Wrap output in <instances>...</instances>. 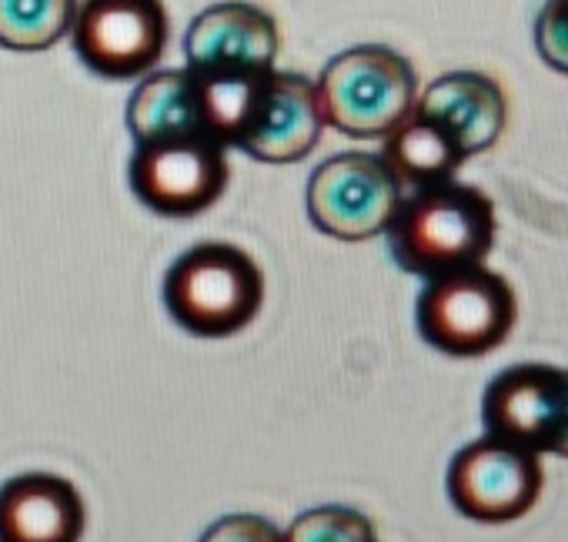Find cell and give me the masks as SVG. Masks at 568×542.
I'll use <instances>...</instances> for the list:
<instances>
[{"instance_id":"obj_1","label":"cell","mask_w":568,"mask_h":542,"mask_svg":"<svg viewBox=\"0 0 568 542\" xmlns=\"http://www.w3.org/2000/svg\"><path fill=\"white\" fill-rule=\"evenodd\" d=\"M495 204L471 184L442 181L402 198L385 228L395 264L418 279L485 264L495 248Z\"/></svg>"},{"instance_id":"obj_2","label":"cell","mask_w":568,"mask_h":542,"mask_svg":"<svg viewBox=\"0 0 568 542\" xmlns=\"http://www.w3.org/2000/svg\"><path fill=\"white\" fill-rule=\"evenodd\" d=\"M168 315L197 339H227L254 322L264 302V275L254 258L227 241L184 251L164 275Z\"/></svg>"},{"instance_id":"obj_3","label":"cell","mask_w":568,"mask_h":542,"mask_svg":"<svg viewBox=\"0 0 568 542\" xmlns=\"http://www.w3.org/2000/svg\"><path fill=\"white\" fill-rule=\"evenodd\" d=\"M518 299L505 275L468 264L438 279H425L415 302L418 335L455 359H475L495 352L515 329Z\"/></svg>"},{"instance_id":"obj_4","label":"cell","mask_w":568,"mask_h":542,"mask_svg":"<svg viewBox=\"0 0 568 542\" xmlns=\"http://www.w3.org/2000/svg\"><path fill=\"white\" fill-rule=\"evenodd\" d=\"M325 124L348 138H385L418 101L415 68L385 44H358L332 58L315 81Z\"/></svg>"},{"instance_id":"obj_5","label":"cell","mask_w":568,"mask_h":542,"mask_svg":"<svg viewBox=\"0 0 568 542\" xmlns=\"http://www.w3.org/2000/svg\"><path fill=\"white\" fill-rule=\"evenodd\" d=\"M402 191L382 154L342 151L312 171L305 208L318 231L338 241H368L385 234L405 198Z\"/></svg>"},{"instance_id":"obj_6","label":"cell","mask_w":568,"mask_h":542,"mask_svg":"<svg viewBox=\"0 0 568 542\" xmlns=\"http://www.w3.org/2000/svg\"><path fill=\"white\" fill-rule=\"evenodd\" d=\"M445 485L465 519L498 525L531 512L545 485V469L538 452L488 432L455 452Z\"/></svg>"},{"instance_id":"obj_7","label":"cell","mask_w":568,"mask_h":542,"mask_svg":"<svg viewBox=\"0 0 568 542\" xmlns=\"http://www.w3.org/2000/svg\"><path fill=\"white\" fill-rule=\"evenodd\" d=\"M128 174L141 204L168 218H191L224 194L227 158L221 141L194 131L138 144Z\"/></svg>"},{"instance_id":"obj_8","label":"cell","mask_w":568,"mask_h":542,"mask_svg":"<svg viewBox=\"0 0 568 542\" xmlns=\"http://www.w3.org/2000/svg\"><path fill=\"white\" fill-rule=\"evenodd\" d=\"M481 422L538 455L568 459V369L525 362L498 372L485 389Z\"/></svg>"},{"instance_id":"obj_9","label":"cell","mask_w":568,"mask_h":542,"mask_svg":"<svg viewBox=\"0 0 568 542\" xmlns=\"http://www.w3.org/2000/svg\"><path fill=\"white\" fill-rule=\"evenodd\" d=\"M78 58L101 78H144L164 54L168 11L161 0H84L74 24Z\"/></svg>"},{"instance_id":"obj_10","label":"cell","mask_w":568,"mask_h":542,"mask_svg":"<svg viewBox=\"0 0 568 542\" xmlns=\"http://www.w3.org/2000/svg\"><path fill=\"white\" fill-rule=\"evenodd\" d=\"M187 71L214 81H254L274 71L277 24L244 0H224L194 18L184 34Z\"/></svg>"},{"instance_id":"obj_11","label":"cell","mask_w":568,"mask_h":542,"mask_svg":"<svg viewBox=\"0 0 568 542\" xmlns=\"http://www.w3.org/2000/svg\"><path fill=\"white\" fill-rule=\"evenodd\" d=\"M322 131L325 114L315 81L274 68L237 148L264 164H292L318 144Z\"/></svg>"},{"instance_id":"obj_12","label":"cell","mask_w":568,"mask_h":542,"mask_svg":"<svg viewBox=\"0 0 568 542\" xmlns=\"http://www.w3.org/2000/svg\"><path fill=\"white\" fill-rule=\"evenodd\" d=\"M88 509L54 472H24L0 485V542H81Z\"/></svg>"},{"instance_id":"obj_13","label":"cell","mask_w":568,"mask_h":542,"mask_svg":"<svg viewBox=\"0 0 568 542\" xmlns=\"http://www.w3.org/2000/svg\"><path fill=\"white\" fill-rule=\"evenodd\" d=\"M415 111L445 124L458 138L468 158L488 151L508 121L505 91L488 74H478V71L442 74L415 101Z\"/></svg>"},{"instance_id":"obj_14","label":"cell","mask_w":568,"mask_h":542,"mask_svg":"<svg viewBox=\"0 0 568 542\" xmlns=\"http://www.w3.org/2000/svg\"><path fill=\"white\" fill-rule=\"evenodd\" d=\"M382 161L388 164V171L398 178L402 188L418 191L452 181L458 168L468 161V154L445 124L412 111L395 131L385 134Z\"/></svg>"},{"instance_id":"obj_15","label":"cell","mask_w":568,"mask_h":542,"mask_svg":"<svg viewBox=\"0 0 568 542\" xmlns=\"http://www.w3.org/2000/svg\"><path fill=\"white\" fill-rule=\"evenodd\" d=\"M128 131L134 144L204 131L194 74L187 68L148 71L128 101Z\"/></svg>"},{"instance_id":"obj_16","label":"cell","mask_w":568,"mask_h":542,"mask_svg":"<svg viewBox=\"0 0 568 542\" xmlns=\"http://www.w3.org/2000/svg\"><path fill=\"white\" fill-rule=\"evenodd\" d=\"M78 0H0V48L48 51L74 24Z\"/></svg>"},{"instance_id":"obj_17","label":"cell","mask_w":568,"mask_h":542,"mask_svg":"<svg viewBox=\"0 0 568 542\" xmlns=\"http://www.w3.org/2000/svg\"><path fill=\"white\" fill-rule=\"evenodd\" d=\"M281 542H378V535L372 519L352 505H315L281 529Z\"/></svg>"},{"instance_id":"obj_18","label":"cell","mask_w":568,"mask_h":542,"mask_svg":"<svg viewBox=\"0 0 568 542\" xmlns=\"http://www.w3.org/2000/svg\"><path fill=\"white\" fill-rule=\"evenodd\" d=\"M535 51L538 58L568 78V0H545L535 18Z\"/></svg>"},{"instance_id":"obj_19","label":"cell","mask_w":568,"mask_h":542,"mask_svg":"<svg viewBox=\"0 0 568 542\" xmlns=\"http://www.w3.org/2000/svg\"><path fill=\"white\" fill-rule=\"evenodd\" d=\"M197 542H281V529L254 512H231L211 522Z\"/></svg>"}]
</instances>
